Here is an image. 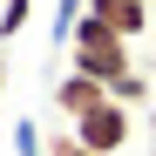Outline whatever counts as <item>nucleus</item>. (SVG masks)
<instances>
[{
	"mask_svg": "<svg viewBox=\"0 0 156 156\" xmlns=\"http://www.w3.org/2000/svg\"><path fill=\"white\" fill-rule=\"evenodd\" d=\"M129 129H136V122H129L122 102H102V109H88L82 122H68V136L82 143L88 156H115V149H129Z\"/></svg>",
	"mask_w": 156,
	"mask_h": 156,
	"instance_id": "f03ea898",
	"label": "nucleus"
},
{
	"mask_svg": "<svg viewBox=\"0 0 156 156\" xmlns=\"http://www.w3.org/2000/svg\"><path fill=\"white\" fill-rule=\"evenodd\" d=\"M149 129H156V109H149Z\"/></svg>",
	"mask_w": 156,
	"mask_h": 156,
	"instance_id": "9d476101",
	"label": "nucleus"
},
{
	"mask_svg": "<svg viewBox=\"0 0 156 156\" xmlns=\"http://www.w3.org/2000/svg\"><path fill=\"white\" fill-rule=\"evenodd\" d=\"M14 156H48L41 129H34V115H20V122H14Z\"/></svg>",
	"mask_w": 156,
	"mask_h": 156,
	"instance_id": "6e6552de",
	"label": "nucleus"
},
{
	"mask_svg": "<svg viewBox=\"0 0 156 156\" xmlns=\"http://www.w3.org/2000/svg\"><path fill=\"white\" fill-rule=\"evenodd\" d=\"M109 102H122V109H136V102H149V75L136 68V75H122V82L109 88Z\"/></svg>",
	"mask_w": 156,
	"mask_h": 156,
	"instance_id": "0eeeda50",
	"label": "nucleus"
},
{
	"mask_svg": "<svg viewBox=\"0 0 156 156\" xmlns=\"http://www.w3.org/2000/svg\"><path fill=\"white\" fill-rule=\"evenodd\" d=\"M48 156H88V149L75 143V136H55V143H48Z\"/></svg>",
	"mask_w": 156,
	"mask_h": 156,
	"instance_id": "1a4fd4ad",
	"label": "nucleus"
},
{
	"mask_svg": "<svg viewBox=\"0 0 156 156\" xmlns=\"http://www.w3.org/2000/svg\"><path fill=\"white\" fill-rule=\"evenodd\" d=\"M82 14H88V0H55V27H48V41H75V27H82Z\"/></svg>",
	"mask_w": 156,
	"mask_h": 156,
	"instance_id": "39448f33",
	"label": "nucleus"
},
{
	"mask_svg": "<svg viewBox=\"0 0 156 156\" xmlns=\"http://www.w3.org/2000/svg\"><path fill=\"white\" fill-rule=\"evenodd\" d=\"M88 14L109 34H122V41H143L149 34V0H88Z\"/></svg>",
	"mask_w": 156,
	"mask_h": 156,
	"instance_id": "7ed1b4c3",
	"label": "nucleus"
},
{
	"mask_svg": "<svg viewBox=\"0 0 156 156\" xmlns=\"http://www.w3.org/2000/svg\"><path fill=\"white\" fill-rule=\"evenodd\" d=\"M27 20H34V0H0V41H14Z\"/></svg>",
	"mask_w": 156,
	"mask_h": 156,
	"instance_id": "423d86ee",
	"label": "nucleus"
},
{
	"mask_svg": "<svg viewBox=\"0 0 156 156\" xmlns=\"http://www.w3.org/2000/svg\"><path fill=\"white\" fill-rule=\"evenodd\" d=\"M102 102H109V88H95V82H82V75H61V82H55V109H61L68 122H82L88 109H102Z\"/></svg>",
	"mask_w": 156,
	"mask_h": 156,
	"instance_id": "20e7f679",
	"label": "nucleus"
},
{
	"mask_svg": "<svg viewBox=\"0 0 156 156\" xmlns=\"http://www.w3.org/2000/svg\"><path fill=\"white\" fill-rule=\"evenodd\" d=\"M68 75H82V82H95V88H115L122 75H136V55H129V41L109 34L95 14H82V27H75V41H68Z\"/></svg>",
	"mask_w": 156,
	"mask_h": 156,
	"instance_id": "f257e3e1",
	"label": "nucleus"
}]
</instances>
